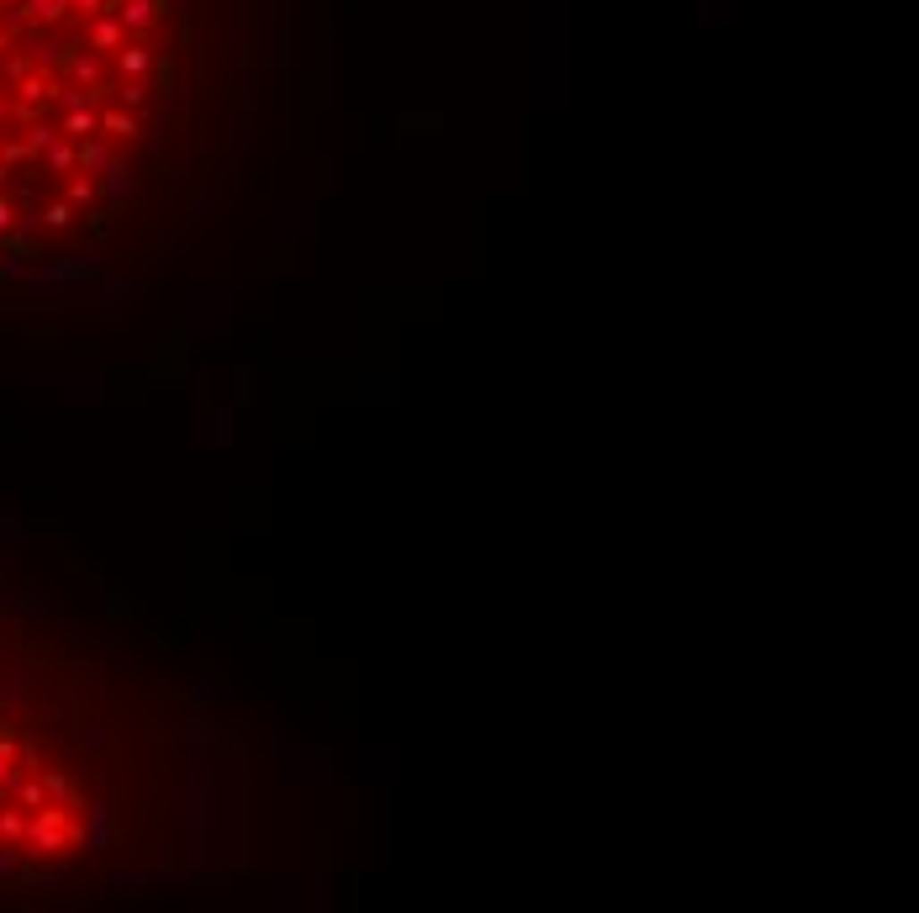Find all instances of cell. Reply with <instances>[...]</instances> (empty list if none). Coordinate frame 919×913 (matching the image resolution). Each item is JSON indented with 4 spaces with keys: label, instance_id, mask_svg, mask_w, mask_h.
<instances>
[{
    "label": "cell",
    "instance_id": "1",
    "mask_svg": "<svg viewBox=\"0 0 919 913\" xmlns=\"http://www.w3.org/2000/svg\"><path fill=\"white\" fill-rule=\"evenodd\" d=\"M259 54V0H0V317L170 270L238 174Z\"/></svg>",
    "mask_w": 919,
    "mask_h": 913
},
{
    "label": "cell",
    "instance_id": "2",
    "mask_svg": "<svg viewBox=\"0 0 919 913\" xmlns=\"http://www.w3.org/2000/svg\"><path fill=\"white\" fill-rule=\"evenodd\" d=\"M243 802L201 682L0 517V903L212 876Z\"/></svg>",
    "mask_w": 919,
    "mask_h": 913
}]
</instances>
